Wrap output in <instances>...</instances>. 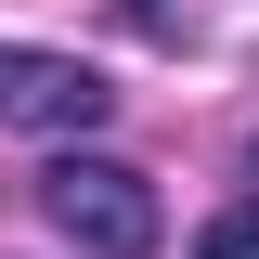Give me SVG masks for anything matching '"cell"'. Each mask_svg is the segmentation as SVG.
Returning a JSON list of instances; mask_svg holds the SVG:
<instances>
[{
  "label": "cell",
  "mask_w": 259,
  "mask_h": 259,
  "mask_svg": "<svg viewBox=\"0 0 259 259\" xmlns=\"http://www.w3.org/2000/svg\"><path fill=\"white\" fill-rule=\"evenodd\" d=\"M39 207H52V233L78 259H156V233H168L156 182H143L130 156H91V143H65V156L39 168Z\"/></svg>",
  "instance_id": "1"
},
{
  "label": "cell",
  "mask_w": 259,
  "mask_h": 259,
  "mask_svg": "<svg viewBox=\"0 0 259 259\" xmlns=\"http://www.w3.org/2000/svg\"><path fill=\"white\" fill-rule=\"evenodd\" d=\"M194 259H259V207H221V221H207V246Z\"/></svg>",
  "instance_id": "3"
},
{
  "label": "cell",
  "mask_w": 259,
  "mask_h": 259,
  "mask_svg": "<svg viewBox=\"0 0 259 259\" xmlns=\"http://www.w3.org/2000/svg\"><path fill=\"white\" fill-rule=\"evenodd\" d=\"M117 117V78H91L78 52H39V39H0V130H65L91 143Z\"/></svg>",
  "instance_id": "2"
}]
</instances>
